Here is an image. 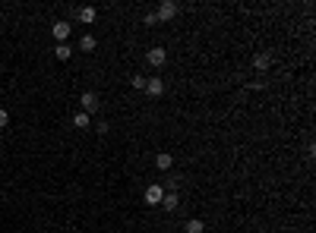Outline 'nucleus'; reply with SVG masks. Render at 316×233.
<instances>
[{
    "mask_svg": "<svg viewBox=\"0 0 316 233\" xmlns=\"http://www.w3.org/2000/svg\"><path fill=\"white\" fill-rule=\"evenodd\" d=\"M95 16H98L95 6H82V10H79V22L82 25H92V22H95Z\"/></svg>",
    "mask_w": 316,
    "mask_h": 233,
    "instance_id": "9",
    "label": "nucleus"
},
{
    "mask_svg": "<svg viewBox=\"0 0 316 233\" xmlns=\"http://www.w3.org/2000/svg\"><path fill=\"white\" fill-rule=\"evenodd\" d=\"M79 50L92 54V50H95V35H82V41H79Z\"/></svg>",
    "mask_w": 316,
    "mask_h": 233,
    "instance_id": "12",
    "label": "nucleus"
},
{
    "mask_svg": "<svg viewBox=\"0 0 316 233\" xmlns=\"http://www.w3.org/2000/svg\"><path fill=\"white\" fill-rule=\"evenodd\" d=\"M70 54H73L70 45H57V47H54V57H57V60H70Z\"/></svg>",
    "mask_w": 316,
    "mask_h": 233,
    "instance_id": "14",
    "label": "nucleus"
},
{
    "mask_svg": "<svg viewBox=\"0 0 316 233\" xmlns=\"http://www.w3.org/2000/svg\"><path fill=\"white\" fill-rule=\"evenodd\" d=\"M171 164H174V158H171L168 151H161L158 158H155V167H158V170H171Z\"/></svg>",
    "mask_w": 316,
    "mask_h": 233,
    "instance_id": "11",
    "label": "nucleus"
},
{
    "mask_svg": "<svg viewBox=\"0 0 316 233\" xmlns=\"http://www.w3.org/2000/svg\"><path fill=\"white\" fill-rule=\"evenodd\" d=\"M177 13H181V6L171 3V0H165V3L158 6V13H155V16H158V22H168V19H174Z\"/></svg>",
    "mask_w": 316,
    "mask_h": 233,
    "instance_id": "4",
    "label": "nucleus"
},
{
    "mask_svg": "<svg viewBox=\"0 0 316 233\" xmlns=\"http://www.w3.org/2000/svg\"><path fill=\"white\" fill-rule=\"evenodd\" d=\"M165 60H168V50H165V47H149V50H146V63L152 66V70L165 66Z\"/></svg>",
    "mask_w": 316,
    "mask_h": 233,
    "instance_id": "2",
    "label": "nucleus"
},
{
    "mask_svg": "<svg viewBox=\"0 0 316 233\" xmlns=\"http://www.w3.org/2000/svg\"><path fill=\"white\" fill-rule=\"evenodd\" d=\"M177 205H181L177 192H165V198H161V208H165V211H177Z\"/></svg>",
    "mask_w": 316,
    "mask_h": 233,
    "instance_id": "8",
    "label": "nucleus"
},
{
    "mask_svg": "<svg viewBox=\"0 0 316 233\" xmlns=\"http://www.w3.org/2000/svg\"><path fill=\"white\" fill-rule=\"evenodd\" d=\"M184 227H187V233H202V230H206V224H202L199 218H193V221H187Z\"/></svg>",
    "mask_w": 316,
    "mask_h": 233,
    "instance_id": "13",
    "label": "nucleus"
},
{
    "mask_svg": "<svg viewBox=\"0 0 316 233\" xmlns=\"http://www.w3.org/2000/svg\"><path fill=\"white\" fill-rule=\"evenodd\" d=\"M269 66H272V54H269V50H262V54L253 57V70H256V73H266Z\"/></svg>",
    "mask_w": 316,
    "mask_h": 233,
    "instance_id": "5",
    "label": "nucleus"
},
{
    "mask_svg": "<svg viewBox=\"0 0 316 233\" xmlns=\"http://www.w3.org/2000/svg\"><path fill=\"white\" fill-rule=\"evenodd\" d=\"M146 25H158V16L155 13H146Z\"/></svg>",
    "mask_w": 316,
    "mask_h": 233,
    "instance_id": "17",
    "label": "nucleus"
},
{
    "mask_svg": "<svg viewBox=\"0 0 316 233\" xmlns=\"http://www.w3.org/2000/svg\"><path fill=\"white\" fill-rule=\"evenodd\" d=\"M79 104H82V114H98V107H101V101L95 98V92H82L79 94Z\"/></svg>",
    "mask_w": 316,
    "mask_h": 233,
    "instance_id": "1",
    "label": "nucleus"
},
{
    "mask_svg": "<svg viewBox=\"0 0 316 233\" xmlns=\"http://www.w3.org/2000/svg\"><path fill=\"white\" fill-rule=\"evenodd\" d=\"M73 126H76V129H89V126H92V117H89V114H82V110H79V114L73 117Z\"/></svg>",
    "mask_w": 316,
    "mask_h": 233,
    "instance_id": "10",
    "label": "nucleus"
},
{
    "mask_svg": "<svg viewBox=\"0 0 316 233\" xmlns=\"http://www.w3.org/2000/svg\"><path fill=\"white\" fill-rule=\"evenodd\" d=\"M146 92L152 94V98H158V94L165 92V82H161L158 76H149V79H146Z\"/></svg>",
    "mask_w": 316,
    "mask_h": 233,
    "instance_id": "7",
    "label": "nucleus"
},
{
    "mask_svg": "<svg viewBox=\"0 0 316 233\" xmlns=\"http://www.w3.org/2000/svg\"><path fill=\"white\" fill-rule=\"evenodd\" d=\"M130 85H133V89H142V92H146V76H133Z\"/></svg>",
    "mask_w": 316,
    "mask_h": 233,
    "instance_id": "15",
    "label": "nucleus"
},
{
    "mask_svg": "<svg viewBox=\"0 0 316 233\" xmlns=\"http://www.w3.org/2000/svg\"><path fill=\"white\" fill-rule=\"evenodd\" d=\"M161 198H165L161 186H146V205H161Z\"/></svg>",
    "mask_w": 316,
    "mask_h": 233,
    "instance_id": "6",
    "label": "nucleus"
},
{
    "mask_svg": "<svg viewBox=\"0 0 316 233\" xmlns=\"http://www.w3.org/2000/svg\"><path fill=\"white\" fill-rule=\"evenodd\" d=\"M70 29H73V25L66 22V19H57V22H54V29H51V35L57 38V45H66V38H70Z\"/></svg>",
    "mask_w": 316,
    "mask_h": 233,
    "instance_id": "3",
    "label": "nucleus"
},
{
    "mask_svg": "<svg viewBox=\"0 0 316 233\" xmlns=\"http://www.w3.org/2000/svg\"><path fill=\"white\" fill-rule=\"evenodd\" d=\"M6 123H10V114H6V110H3V107H0V129H3Z\"/></svg>",
    "mask_w": 316,
    "mask_h": 233,
    "instance_id": "16",
    "label": "nucleus"
}]
</instances>
